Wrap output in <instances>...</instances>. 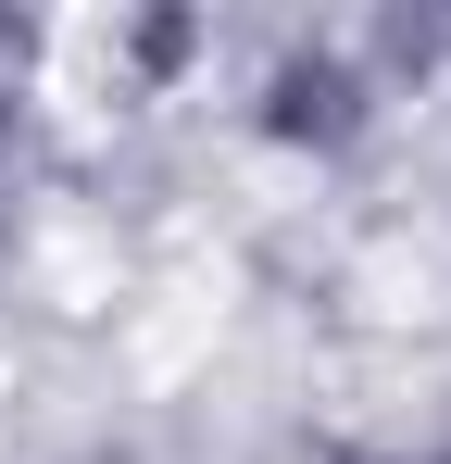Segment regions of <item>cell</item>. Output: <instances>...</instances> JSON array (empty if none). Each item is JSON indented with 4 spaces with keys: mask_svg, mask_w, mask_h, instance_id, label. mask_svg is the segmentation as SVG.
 I'll list each match as a JSON object with an SVG mask.
<instances>
[{
    "mask_svg": "<svg viewBox=\"0 0 451 464\" xmlns=\"http://www.w3.org/2000/svg\"><path fill=\"white\" fill-rule=\"evenodd\" d=\"M276 126H289V139H351V126H364L351 63H289V76H276Z\"/></svg>",
    "mask_w": 451,
    "mask_h": 464,
    "instance_id": "1",
    "label": "cell"
}]
</instances>
